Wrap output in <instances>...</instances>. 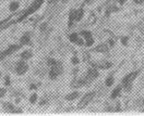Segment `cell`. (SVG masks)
Wrapping results in <instances>:
<instances>
[{
	"label": "cell",
	"instance_id": "cell-21",
	"mask_svg": "<svg viewBox=\"0 0 144 116\" xmlns=\"http://www.w3.org/2000/svg\"><path fill=\"white\" fill-rule=\"evenodd\" d=\"M120 41H121V45H122V46H128V43H129V37H128V36H124V37H121Z\"/></svg>",
	"mask_w": 144,
	"mask_h": 116
},
{
	"label": "cell",
	"instance_id": "cell-7",
	"mask_svg": "<svg viewBox=\"0 0 144 116\" xmlns=\"http://www.w3.org/2000/svg\"><path fill=\"white\" fill-rule=\"evenodd\" d=\"M92 65L96 68H102V69H108L112 66V63L109 61H102V62H97V63H92Z\"/></svg>",
	"mask_w": 144,
	"mask_h": 116
},
{
	"label": "cell",
	"instance_id": "cell-3",
	"mask_svg": "<svg viewBox=\"0 0 144 116\" xmlns=\"http://www.w3.org/2000/svg\"><path fill=\"white\" fill-rule=\"evenodd\" d=\"M21 47H22V45H12V46H10L8 49H6L3 52H1L0 53V61H2L6 56H8L9 54H11V53H13L14 51H17V50H19Z\"/></svg>",
	"mask_w": 144,
	"mask_h": 116
},
{
	"label": "cell",
	"instance_id": "cell-23",
	"mask_svg": "<svg viewBox=\"0 0 144 116\" xmlns=\"http://www.w3.org/2000/svg\"><path fill=\"white\" fill-rule=\"evenodd\" d=\"M79 62H80V60H79L78 56H72V59H71V63L72 64L76 65V64H79Z\"/></svg>",
	"mask_w": 144,
	"mask_h": 116
},
{
	"label": "cell",
	"instance_id": "cell-16",
	"mask_svg": "<svg viewBox=\"0 0 144 116\" xmlns=\"http://www.w3.org/2000/svg\"><path fill=\"white\" fill-rule=\"evenodd\" d=\"M84 15V10L83 9H80V10H76V13H75V21L79 22V21H81L82 18Z\"/></svg>",
	"mask_w": 144,
	"mask_h": 116
},
{
	"label": "cell",
	"instance_id": "cell-6",
	"mask_svg": "<svg viewBox=\"0 0 144 116\" xmlns=\"http://www.w3.org/2000/svg\"><path fill=\"white\" fill-rule=\"evenodd\" d=\"M27 69H28V65L25 63L24 60H21V61L18 62V64H17V73L19 75L25 74L27 72Z\"/></svg>",
	"mask_w": 144,
	"mask_h": 116
},
{
	"label": "cell",
	"instance_id": "cell-12",
	"mask_svg": "<svg viewBox=\"0 0 144 116\" xmlns=\"http://www.w3.org/2000/svg\"><path fill=\"white\" fill-rule=\"evenodd\" d=\"M20 56H21V59H22V60L26 61V60H30L31 57L33 56V53H32V51H30V50H25V51H23L22 53L20 54Z\"/></svg>",
	"mask_w": 144,
	"mask_h": 116
},
{
	"label": "cell",
	"instance_id": "cell-26",
	"mask_svg": "<svg viewBox=\"0 0 144 116\" xmlns=\"http://www.w3.org/2000/svg\"><path fill=\"white\" fill-rule=\"evenodd\" d=\"M6 86H10V77L6 76Z\"/></svg>",
	"mask_w": 144,
	"mask_h": 116
},
{
	"label": "cell",
	"instance_id": "cell-32",
	"mask_svg": "<svg viewBox=\"0 0 144 116\" xmlns=\"http://www.w3.org/2000/svg\"><path fill=\"white\" fill-rule=\"evenodd\" d=\"M143 112H144V110H143Z\"/></svg>",
	"mask_w": 144,
	"mask_h": 116
},
{
	"label": "cell",
	"instance_id": "cell-18",
	"mask_svg": "<svg viewBox=\"0 0 144 116\" xmlns=\"http://www.w3.org/2000/svg\"><path fill=\"white\" fill-rule=\"evenodd\" d=\"M105 85L107 87H111L112 85H115V78H114V76L110 75L109 77H107L106 80H105Z\"/></svg>",
	"mask_w": 144,
	"mask_h": 116
},
{
	"label": "cell",
	"instance_id": "cell-15",
	"mask_svg": "<svg viewBox=\"0 0 144 116\" xmlns=\"http://www.w3.org/2000/svg\"><path fill=\"white\" fill-rule=\"evenodd\" d=\"M60 64H61L60 62L56 61L55 59H48L47 60V65L49 67H55V66H57V65H60Z\"/></svg>",
	"mask_w": 144,
	"mask_h": 116
},
{
	"label": "cell",
	"instance_id": "cell-11",
	"mask_svg": "<svg viewBox=\"0 0 144 116\" xmlns=\"http://www.w3.org/2000/svg\"><path fill=\"white\" fill-rule=\"evenodd\" d=\"M122 89H124V88H122V86H121V85L117 86L116 88H115V89L112 90L111 95H110V98H111V99H116V98H118V97L120 96V93H121Z\"/></svg>",
	"mask_w": 144,
	"mask_h": 116
},
{
	"label": "cell",
	"instance_id": "cell-2",
	"mask_svg": "<svg viewBox=\"0 0 144 116\" xmlns=\"http://www.w3.org/2000/svg\"><path fill=\"white\" fill-rule=\"evenodd\" d=\"M43 2H44V0H35V1L33 2V4L28 8L25 12H23V14H22V16H20L16 22H20V21H22L23 19H25V18H27L28 15H31L32 13H34L35 11H37L38 9H39V7L43 4Z\"/></svg>",
	"mask_w": 144,
	"mask_h": 116
},
{
	"label": "cell",
	"instance_id": "cell-13",
	"mask_svg": "<svg viewBox=\"0 0 144 116\" xmlns=\"http://www.w3.org/2000/svg\"><path fill=\"white\" fill-rule=\"evenodd\" d=\"M31 42V36L28 35V34H24L22 37H21V39H20V43L21 45H28V43Z\"/></svg>",
	"mask_w": 144,
	"mask_h": 116
},
{
	"label": "cell",
	"instance_id": "cell-19",
	"mask_svg": "<svg viewBox=\"0 0 144 116\" xmlns=\"http://www.w3.org/2000/svg\"><path fill=\"white\" fill-rule=\"evenodd\" d=\"M19 7H20V3L18 1H13L10 3V11L13 12V11H17L19 9Z\"/></svg>",
	"mask_w": 144,
	"mask_h": 116
},
{
	"label": "cell",
	"instance_id": "cell-17",
	"mask_svg": "<svg viewBox=\"0 0 144 116\" xmlns=\"http://www.w3.org/2000/svg\"><path fill=\"white\" fill-rule=\"evenodd\" d=\"M79 38H80V36H79L76 33H73V34H71L70 36H69V39H70V41L71 42H73V43H78V40H79Z\"/></svg>",
	"mask_w": 144,
	"mask_h": 116
},
{
	"label": "cell",
	"instance_id": "cell-24",
	"mask_svg": "<svg viewBox=\"0 0 144 116\" xmlns=\"http://www.w3.org/2000/svg\"><path fill=\"white\" fill-rule=\"evenodd\" d=\"M6 95V89L4 88H0V98H2Z\"/></svg>",
	"mask_w": 144,
	"mask_h": 116
},
{
	"label": "cell",
	"instance_id": "cell-4",
	"mask_svg": "<svg viewBox=\"0 0 144 116\" xmlns=\"http://www.w3.org/2000/svg\"><path fill=\"white\" fill-rule=\"evenodd\" d=\"M62 67H61V64L60 65H57L55 67H50V71H49V78L52 80H55V79L58 78V76L62 73Z\"/></svg>",
	"mask_w": 144,
	"mask_h": 116
},
{
	"label": "cell",
	"instance_id": "cell-10",
	"mask_svg": "<svg viewBox=\"0 0 144 116\" xmlns=\"http://www.w3.org/2000/svg\"><path fill=\"white\" fill-rule=\"evenodd\" d=\"M108 49H109V47H108L107 43H100V45L96 46L94 49V51L95 52H99V53H106L108 52Z\"/></svg>",
	"mask_w": 144,
	"mask_h": 116
},
{
	"label": "cell",
	"instance_id": "cell-25",
	"mask_svg": "<svg viewBox=\"0 0 144 116\" xmlns=\"http://www.w3.org/2000/svg\"><path fill=\"white\" fill-rule=\"evenodd\" d=\"M133 2L135 4H142V3H144V0H133Z\"/></svg>",
	"mask_w": 144,
	"mask_h": 116
},
{
	"label": "cell",
	"instance_id": "cell-29",
	"mask_svg": "<svg viewBox=\"0 0 144 116\" xmlns=\"http://www.w3.org/2000/svg\"><path fill=\"white\" fill-rule=\"evenodd\" d=\"M114 43H115L114 40H112V39H109V45H110V46H114Z\"/></svg>",
	"mask_w": 144,
	"mask_h": 116
},
{
	"label": "cell",
	"instance_id": "cell-30",
	"mask_svg": "<svg viewBox=\"0 0 144 116\" xmlns=\"http://www.w3.org/2000/svg\"><path fill=\"white\" fill-rule=\"evenodd\" d=\"M64 1H67V0H64Z\"/></svg>",
	"mask_w": 144,
	"mask_h": 116
},
{
	"label": "cell",
	"instance_id": "cell-22",
	"mask_svg": "<svg viewBox=\"0 0 144 116\" xmlns=\"http://www.w3.org/2000/svg\"><path fill=\"white\" fill-rule=\"evenodd\" d=\"M4 108H6V111L12 112V110H13V105H11L10 103H6V104H4Z\"/></svg>",
	"mask_w": 144,
	"mask_h": 116
},
{
	"label": "cell",
	"instance_id": "cell-14",
	"mask_svg": "<svg viewBox=\"0 0 144 116\" xmlns=\"http://www.w3.org/2000/svg\"><path fill=\"white\" fill-rule=\"evenodd\" d=\"M79 96H80L79 91H73V92L69 93L68 96H66V100H67V101H73V100H75L76 98H79Z\"/></svg>",
	"mask_w": 144,
	"mask_h": 116
},
{
	"label": "cell",
	"instance_id": "cell-8",
	"mask_svg": "<svg viewBox=\"0 0 144 116\" xmlns=\"http://www.w3.org/2000/svg\"><path fill=\"white\" fill-rule=\"evenodd\" d=\"M94 95H95V92L94 91H92V92H89V93H86V95L82 98V100H81V103L79 104V107H84L86 104H88L90 101L93 99V97H94Z\"/></svg>",
	"mask_w": 144,
	"mask_h": 116
},
{
	"label": "cell",
	"instance_id": "cell-5",
	"mask_svg": "<svg viewBox=\"0 0 144 116\" xmlns=\"http://www.w3.org/2000/svg\"><path fill=\"white\" fill-rule=\"evenodd\" d=\"M80 35L84 38V41H86L85 42V46L86 47H91L93 43H94V39H93V36H92L91 32H89V31H82L80 33Z\"/></svg>",
	"mask_w": 144,
	"mask_h": 116
},
{
	"label": "cell",
	"instance_id": "cell-27",
	"mask_svg": "<svg viewBox=\"0 0 144 116\" xmlns=\"http://www.w3.org/2000/svg\"><path fill=\"white\" fill-rule=\"evenodd\" d=\"M117 1H118V3H119L120 5H124V4L127 2V0H117Z\"/></svg>",
	"mask_w": 144,
	"mask_h": 116
},
{
	"label": "cell",
	"instance_id": "cell-31",
	"mask_svg": "<svg viewBox=\"0 0 144 116\" xmlns=\"http://www.w3.org/2000/svg\"><path fill=\"white\" fill-rule=\"evenodd\" d=\"M0 76H1V74H0Z\"/></svg>",
	"mask_w": 144,
	"mask_h": 116
},
{
	"label": "cell",
	"instance_id": "cell-20",
	"mask_svg": "<svg viewBox=\"0 0 144 116\" xmlns=\"http://www.w3.org/2000/svg\"><path fill=\"white\" fill-rule=\"evenodd\" d=\"M37 99H38L37 93H32L31 97H30V102H31V104H35L36 102H37Z\"/></svg>",
	"mask_w": 144,
	"mask_h": 116
},
{
	"label": "cell",
	"instance_id": "cell-9",
	"mask_svg": "<svg viewBox=\"0 0 144 116\" xmlns=\"http://www.w3.org/2000/svg\"><path fill=\"white\" fill-rule=\"evenodd\" d=\"M99 76V72H98V69L96 68V67H90L89 69H88V73H86V77H88L90 80H93V79H95V78H97Z\"/></svg>",
	"mask_w": 144,
	"mask_h": 116
},
{
	"label": "cell",
	"instance_id": "cell-28",
	"mask_svg": "<svg viewBox=\"0 0 144 116\" xmlns=\"http://www.w3.org/2000/svg\"><path fill=\"white\" fill-rule=\"evenodd\" d=\"M31 89H37V85H35V84H33L31 87H30Z\"/></svg>",
	"mask_w": 144,
	"mask_h": 116
},
{
	"label": "cell",
	"instance_id": "cell-1",
	"mask_svg": "<svg viewBox=\"0 0 144 116\" xmlns=\"http://www.w3.org/2000/svg\"><path fill=\"white\" fill-rule=\"evenodd\" d=\"M140 73L139 71H135V72H132V73L130 74H128L124 79H122V82H121V86H122V88L125 89V91H130L132 89V84H133V80L135 79L136 75H138Z\"/></svg>",
	"mask_w": 144,
	"mask_h": 116
}]
</instances>
